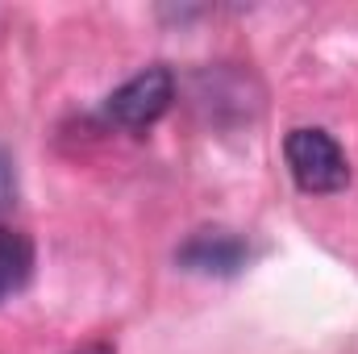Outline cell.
I'll return each instance as SVG.
<instances>
[{"instance_id":"6da1fadb","label":"cell","mask_w":358,"mask_h":354,"mask_svg":"<svg viewBox=\"0 0 358 354\" xmlns=\"http://www.w3.org/2000/svg\"><path fill=\"white\" fill-rule=\"evenodd\" d=\"M283 163L304 196H334L350 183L346 150L317 125H300L283 138Z\"/></svg>"},{"instance_id":"7a4b0ae2","label":"cell","mask_w":358,"mask_h":354,"mask_svg":"<svg viewBox=\"0 0 358 354\" xmlns=\"http://www.w3.org/2000/svg\"><path fill=\"white\" fill-rule=\"evenodd\" d=\"M176 100V76L167 67H146L104 100V117L121 129H150Z\"/></svg>"},{"instance_id":"3957f363","label":"cell","mask_w":358,"mask_h":354,"mask_svg":"<svg viewBox=\"0 0 358 354\" xmlns=\"http://www.w3.org/2000/svg\"><path fill=\"white\" fill-rule=\"evenodd\" d=\"M250 259V246L229 234V229H196L183 246L176 250V263L192 275H217V279H229L238 275Z\"/></svg>"},{"instance_id":"277c9868","label":"cell","mask_w":358,"mask_h":354,"mask_svg":"<svg viewBox=\"0 0 358 354\" xmlns=\"http://www.w3.org/2000/svg\"><path fill=\"white\" fill-rule=\"evenodd\" d=\"M34 275V242L29 234L0 225V300L17 296Z\"/></svg>"},{"instance_id":"5b68a950","label":"cell","mask_w":358,"mask_h":354,"mask_svg":"<svg viewBox=\"0 0 358 354\" xmlns=\"http://www.w3.org/2000/svg\"><path fill=\"white\" fill-rule=\"evenodd\" d=\"M17 204V179H13V163L0 155V217Z\"/></svg>"},{"instance_id":"8992f818","label":"cell","mask_w":358,"mask_h":354,"mask_svg":"<svg viewBox=\"0 0 358 354\" xmlns=\"http://www.w3.org/2000/svg\"><path fill=\"white\" fill-rule=\"evenodd\" d=\"M76 354H113L108 346H84V351H76Z\"/></svg>"}]
</instances>
